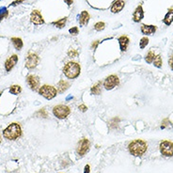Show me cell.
I'll use <instances>...</instances> for the list:
<instances>
[{
	"label": "cell",
	"instance_id": "1",
	"mask_svg": "<svg viewBox=\"0 0 173 173\" xmlns=\"http://www.w3.org/2000/svg\"><path fill=\"white\" fill-rule=\"evenodd\" d=\"M148 149V144L141 139H136L132 141L128 146V150L130 154L134 156H142Z\"/></svg>",
	"mask_w": 173,
	"mask_h": 173
},
{
	"label": "cell",
	"instance_id": "2",
	"mask_svg": "<svg viewBox=\"0 0 173 173\" xmlns=\"http://www.w3.org/2000/svg\"><path fill=\"white\" fill-rule=\"evenodd\" d=\"M3 135H4V137L9 140H16L22 135L21 126L16 122H12L4 130Z\"/></svg>",
	"mask_w": 173,
	"mask_h": 173
},
{
	"label": "cell",
	"instance_id": "3",
	"mask_svg": "<svg viewBox=\"0 0 173 173\" xmlns=\"http://www.w3.org/2000/svg\"><path fill=\"white\" fill-rule=\"evenodd\" d=\"M81 72V67L77 62L70 61L68 62L63 68V73L67 78L69 79H74L77 76H79Z\"/></svg>",
	"mask_w": 173,
	"mask_h": 173
},
{
	"label": "cell",
	"instance_id": "4",
	"mask_svg": "<svg viewBox=\"0 0 173 173\" xmlns=\"http://www.w3.org/2000/svg\"><path fill=\"white\" fill-rule=\"evenodd\" d=\"M57 89L53 86L49 85H43L39 89V94L41 95L42 97H44L47 100H51L57 96Z\"/></svg>",
	"mask_w": 173,
	"mask_h": 173
},
{
	"label": "cell",
	"instance_id": "5",
	"mask_svg": "<svg viewBox=\"0 0 173 173\" xmlns=\"http://www.w3.org/2000/svg\"><path fill=\"white\" fill-rule=\"evenodd\" d=\"M70 113H71L70 107L64 104H58L53 108V114L55 115V117H57L59 120L66 119L70 115Z\"/></svg>",
	"mask_w": 173,
	"mask_h": 173
},
{
	"label": "cell",
	"instance_id": "6",
	"mask_svg": "<svg viewBox=\"0 0 173 173\" xmlns=\"http://www.w3.org/2000/svg\"><path fill=\"white\" fill-rule=\"evenodd\" d=\"M160 151L164 156H173V142L164 140L160 143Z\"/></svg>",
	"mask_w": 173,
	"mask_h": 173
},
{
	"label": "cell",
	"instance_id": "7",
	"mask_svg": "<svg viewBox=\"0 0 173 173\" xmlns=\"http://www.w3.org/2000/svg\"><path fill=\"white\" fill-rule=\"evenodd\" d=\"M119 84H120L119 77L115 74H112V75H109L105 78V80L103 82V86L105 90L110 91V90H113Z\"/></svg>",
	"mask_w": 173,
	"mask_h": 173
},
{
	"label": "cell",
	"instance_id": "8",
	"mask_svg": "<svg viewBox=\"0 0 173 173\" xmlns=\"http://www.w3.org/2000/svg\"><path fill=\"white\" fill-rule=\"evenodd\" d=\"M90 150V141L89 139H86V138H82L79 143H78V147H77V154L80 155V156H83L85 155L86 153L89 151Z\"/></svg>",
	"mask_w": 173,
	"mask_h": 173
},
{
	"label": "cell",
	"instance_id": "9",
	"mask_svg": "<svg viewBox=\"0 0 173 173\" xmlns=\"http://www.w3.org/2000/svg\"><path fill=\"white\" fill-rule=\"evenodd\" d=\"M27 83L32 91H38L40 86V78L35 74H29L27 77Z\"/></svg>",
	"mask_w": 173,
	"mask_h": 173
},
{
	"label": "cell",
	"instance_id": "10",
	"mask_svg": "<svg viewBox=\"0 0 173 173\" xmlns=\"http://www.w3.org/2000/svg\"><path fill=\"white\" fill-rule=\"evenodd\" d=\"M38 62H39V57L34 53H30L26 60V67L29 70L34 69L38 65Z\"/></svg>",
	"mask_w": 173,
	"mask_h": 173
},
{
	"label": "cell",
	"instance_id": "11",
	"mask_svg": "<svg viewBox=\"0 0 173 173\" xmlns=\"http://www.w3.org/2000/svg\"><path fill=\"white\" fill-rule=\"evenodd\" d=\"M30 21L31 23L36 25V26H40V25H42L44 24V20H43V17L42 15L40 14V12L37 10L33 11L31 12V15H30Z\"/></svg>",
	"mask_w": 173,
	"mask_h": 173
},
{
	"label": "cell",
	"instance_id": "12",
	"mask_svg": "<svg viewBox=\"0 0 173 173\" xmlns=\"http://www.w3.org/2000/svg\"><path fill=\"white\" fill-rule=\"evenodd\" d=\"M17 61H18V56L17 55H12L11 57H10L5 62V69H6V71L7 72H11L13 69V67L16 65Z\"/></svg>",
	"mask_w": 173,
	"mask_h": 173
},
{
	"label": "cell",
	"instance_id": "13",
	"mask_svg": "<svg viewBox=\"0 0 173 173\" xmlns=\"http://www.w3.org/2000/svg\"><path fill=\"white\" fill-rule=\"evenodd\" d=\"M144 17V11L141 5H139L134 11L133 14V20L136 22V23H139V22L143 19Z\"/></svg>",
	"mask_w": 173,
	"mask_h": 173
},
{
	"label": "cell",
	"instance_id": "14",
	"mask_svg": "<svg viewBox=\"0 0 173 173\" xmlns=\"http://www.w3.org/2000/svg\"><path fill=\"white\" fill-rule=\"evenodd\" d=\"M157 27L156 26H153V25H142L141 26V32L144 35H153L154 33H155Z\"/></svg>",
	"mask_w": 173,
	"mask_h": 173
},
{
	"label": "cell",
	"instance_id": "15",
	"mask_svg": "<svg viewBox=\"0 0 173 173\" xmlns=\"http://www.w3.org/2000/svg\"><path fill=\"white\" fill-rule=\"evenodd\" d=\"M124 5H125L124 0H116L111 6V11L113 13H118L124 8Z\"/></svg>",
	"mask_w": 173,
	"mask_h": 173
},
{
	"label": "cell",
	"instance_id": "16",
	"mask_svg": "<svg viewBox=\"0 0 173 173\" xmlns=\"http://www.w3.org/2000/svg\"><path fill=\"white\" fill-rule=\"evenodd\" d=\"M119 43H120V50L122 52H125L128 48V45H129V42H130V40L127 36H120L119 38Z\"/></svg>",
	"mask_w": 173,
	"mask_h": 173
},
{
	"label": "cell",
	"instance_id": "17",
	"mask_svg": "<svg viewBox=\"0 0 173 173\" xmlns=\"http://www.w3.org/2000/svg\"><path fill=\"white\" fill-rule=\"evenodd\" d=\"M89 21H90V14H89V12L86 11H83L80 13V15H79V24L81 26H86V25H88Z\"/></svg>",
	"mask_w": 173,
	"mask_h": 173
},
{
	"label": "cell",
	"instance_id": "18",
	"mask_svg": "<svg viewBox=\"0 0 173 173\" xmlns=\"http://www.w3.org/2000/svg\"><path fill=\"white\" fill-rule=\"evenodd\" d=\"M70 86V83L66 80H60L57 84V91L59 93L66 91Z\"/></svg>",
	"mask_w": 173,
	"mask_h": 173
},
{
	"label": "cell",
	"instance_id": "19",
	"mask_svg": "<svg viewBox=\"0 0 173 173\" xmlns=\"http://www.w3.org/2000/svg\"><path fill=\"white\" fill-rule=\"evenodd\" d=\"M164 24L167 26H170L173 23V9H169L167 14L165 15V18L163 20Z\"/></svg>",
	"mask_w": 173,
	"mask_h": 173
},
{
	"label": "cell",
	"instance_id": "20",
	"mask_svg": "<svg viewBox=\"0 0 173 173\" xmlns=\"http://www.w3.org/2000/svg\"><path fill=\"white\" fill-rule=\"evenodd\" d=\"M101 91H102V82H97L95 85L92 86V88L91 90V94H95V95L101 94Z\"/></svg>",
	"mask_w": 173,
	"mask_h": 173
},
{
	"label": "cell",
	"instance_id": "21",
	"mask_svg": "<svg viewBox=\"0 0 173 173\" xmlns=\"http://www.w3.org/2000/svg\"><path fill=\"white\" fill-rule=\"evenodd\" d=\"M11 42L17 50H21L22 47H23V40H22L21 38H11Z\"/></svg>",
	"mask_w": 173,
	"mask_h": 173
},
{
	"label": "cell",
	"instance_id": "22",
	"mask_svg": "<svg viewBox=\"0 0 173 173\" xmlns=\"http://www.w3.org/2000/svg\"><path fill=\"white\" fill-rule=\"evenodd\" d=\"M66 22H67V17H64V18H61L57 21L53 22L52 25L58 27V28H62V27H65V25H66Z\"/></svg>",
	"mask_w": 173,
	"mask_h": 173
},
{
	"label": "cell",
	"instance_id": "23",
	"mask_svg": "<svg viewBox=\"0 0 173 173\" xmlns=\"http://www.w3.org/2000/svg\"><path fill=\"white\" fill-rule=\"evenodd\" d=\"M21 91H22V88L19 85H13V86H11V89H10V92L11 94H14V95H18Z\"/></svg>",
	"mask_w": 173,
	"mask_h": 173
},
{
	"label": "cell",
	"instance_id": "24",
	"mask_svg": "<svg viewBox=\"0 0 173 173\" xmlns=\"http://www.w3.org/2000/svg\"><path fill=\"white\" fill-rule=\"evenodd\" d=\"M154 58H155V54H154L153 51H149V53L146 55L145 60H146L147 63H150H150L154 62Z\"/></svg>",
	"mask_w": 173,
	"mask_h": 173
},
{
	"label": "cell",
	"instance_id": "25",
	"mask_svg": "<svg viewBox=\"0 0 173 173\" xmlns=\"http://www.w3.org/2000/svg\"><path fill=\"white\" fill-rule=\"evenodd\" d=\"M162 64H163V60H162V57L160 55H157L155 56V58L154 60V65L157 68H161L162 67Z\"/></svg>",
	"mask_w": 173,
	"mask_h": 173
},
{
	"label": "cell",
	"instance_id": "26",
	"mask_svg": "<svg viewBox=\"0 0 173 173\" xmlns=\"http://www.w3.org/2000/svg\"><path fill=\"white\" fill-rule=\"evenodd\" d=\"M104 27H105V24L103 23V22H98V23H96L94 25V29L97 31H102L104 29Z\"/></svg>",
	"mask_w": 173,
	"mask_h": 173
},
{
	"label": "cell",
	"instance_id": "27",
	"mask_svg": "<svg viewBox=\"0 0 173 173\" xmlns=\"http://www.w3.org/2000/svg\"><path fill=\"white\" fill-rule=\"evenodd\" d=\"M148 44H149V39H148L147 37H144V38H142V39L140 40V41H139V46H140L141 49H144Z\"/></svg>",
	"mask_w": 173,
	"mask_h": 173
},
{
	"label": "cell",
	"instance_id": "28",
	"mask_svg": "<svg viewBox=\"0 0 173 173\" xmlns=\"http://www.w3.org/2000/svg\"><path fill=\"white\" fill-rule=\"evenodd\" d=\"M68 56L70 57H76L78 56V51L77 50H74V49H71L69 52H68Z\"/></svg>",
	"mask_w": 173,
	"mask_h": 173
},
{
	"label": "cell",
	"instance_id": "29",
	"mask_svg": "<svg viewBox=\"0 0 173 173\" xmlns=\"http://www.w3.org/2000/svg\"><path fill=\"white\" fill-rule=\"evenodd\" d=\"M37 115L38 116H40V117H43V118H46L48 115H47V112H46V110L44 109V108H42V109H40L38 113H37Z\"/></svg>",
	"mask_w": 173,
	"mask_h": 173
},
{
	"label": "cell",
	"instance_id": "30",
	"mask_svg": "<svg viewBox=\"0 0 173 173\" xmlns=\"http://www.w3.org/2000/svg\"><path fill=\"white\" fill-rule=\"evenodd\" d=\"M69 32H70L72 35H77L78 32H79V29H78L77 27H72V28L69 29Z\"/></svg>",
	"mask_w": 173,
	"mask_h": 173
},
{
	"label": "cell",
	"instance_id": "31",
	"mask_svg": "<svg viewBox=\"0 0 173 173\" xmlns=\"http://www.w3.org/2000/svg\"><path fill=\"white\" fill-rule=\"evenodd\" d=\"M8 15H9V12H8V11H2L1 13H0V21H1V20H3L4 18H7V17H8Z\"/></svg>",
	"mask_w": 173,
	"mask_h": 173
},
{
	"label": "cell",
	"instance_id": "32",
	"mask_svg": "<svg viewBox=\"0 0 173 173\" xmlns=\"http://www.w3.org/2000/svg\"><path fill=\"white\" fill-rule=\"evenodd\" d=\"M99 43H100V40H95V41H93V42L91 43V49H96Z\"/></svg>",
	"mask_w": 173,
	"mask_h": 173
},
{
	"label": "cell",
	"instance_id": "33",
	"mask_svg": "<svg viewBox=\"0 0 173 173\" xmlns=\"http://www.w3.org/2000/svg\"><path fill=\"white\" fill-rule=\"evenodd\" d=\"M24 1H26V0H14V1L11 3V5H12V6H16V5H18V4L23 3Z\"/></svg>",
	"mask_w": 173,
	"mask_h": 173
},
{
	"label": "cell",
	"instance_id": "34",
	"mask_svg": "<svg viewBox=\"0 0 173 173\" xmlns=\"http://www.w3.org/2000/svg\"><path fill=\"white\" fill-rule=\"evenodd\" d=\"M168 64H169V67L171 68V70L173 71V56H171L168 59Z\"/></svg>",
	"mask_w": 173,
	"mask_h": 173
},
{
	"label": "cell",
	"instance_id": "35",
	"mask_svg": "<svg viewBox=\"0 0 173 173\" xmlns=\"http://www.w3.org/2000/svg\"><path fill=\"white\" fill-rule=\"evenodd\" d=\"M79 109H80L82 112H85V111H86V109H88V107H86L85 104H80V105H79Z\"/></svg>",
	"mask_w": 173,
	"mask_h": 173
},
{
	"label": "cell",
	"instance_id": "36",
	"mask_svg": "<svg viewBox=\"0 0 173 173\" xmlns=\"http://www.w3.org/2000/svg\"><path fill=\"white\" fill-rule=\"evenodd\" d=\"M90 166L89 165H86V167H85V170H84V173H90L91 172V170H90Z\"/></svg>",
	"mask_w": 173,
	"mask_h": 173
},
{
	"label": "cell",
	"instance_id": "37",
	"mask_svg": "<svg viewBox=\"0 0 173 173\" xmlns=\"http://www.w3.org/2000/svg\"><path fill=\"white\" fill-rule=\"evenodd\" d=\"M66 3L68 5H72L73 4V0H66Z\"/></svg>",
	"mask_w": 173,
	"mask_h": 173
},
{
	"label": "cell",
	"instance_id": "38",
	"mask_svg": "<svg viewBox=\"0 0 173 173\" xmlns=\"http://www.w3.org/2000/svg\"><path fill=\"white\" fill-rule=\"evenodd\" d=\"M1 141H2V138H1V136H0V143H1Z\"/></svg>",
	"mask_w": 173,
	"mask_h": 173
},
{
	"label": "cell",
	"instance_id": "39",
	"mask_svg": "<svg viewBox=\"0 0 173 173\" xmlns=\"http://www.w3.org/2000/svg\"><path fill=\"white\" fill-rule=\"evenodd\" d=\"M0 96H1V92H0Z\"/></svg>",
	"mask_w": 173,
	"mask_h": 173
}]
</instances>
